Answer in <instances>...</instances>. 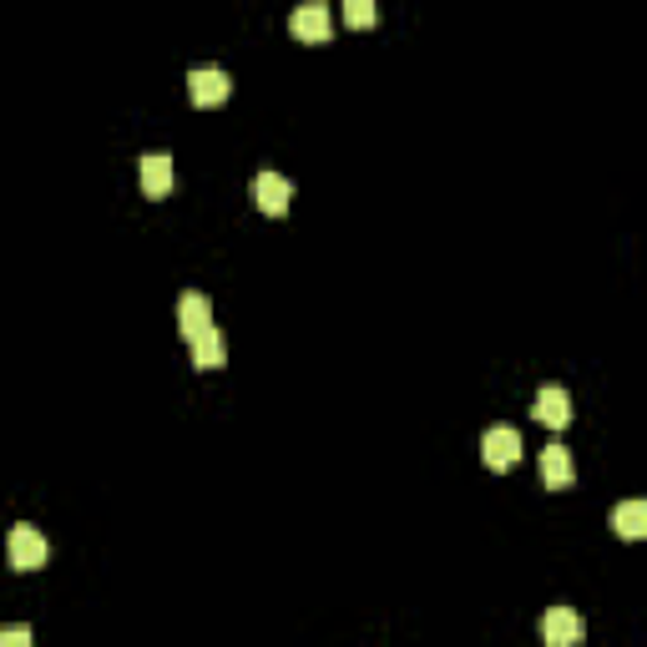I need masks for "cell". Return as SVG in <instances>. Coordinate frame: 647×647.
Returning a JSON list of instances; mask_svg holds the SVG:
<instances>
[{
	"label": "cell",
	"mask_w": 647,
	"mask_h": 647,
	"mask_svg": "<svg viewBox=\"0 0 647 647\" xmlns=\"http://www.w3.org/2000/svg\"><path fill=\"white\" fill-rule=\"evenodd\" d=\"M344 21H350L354 31H370V26L380 21V11H374V0H350V6H344Z\"/></svg>",
	"instance_id": "4fadbf2b"
},
{
	"label": "cell",
	"mask_w": 647,
	"mask_h": 647,
	"mask_svg": "<svg viewBox=\"0 0 647 647\" xmlns=\"http://www.w3.org/2000/svg\"><path fill=\"white\" fill-rule=\"evenodd\" d=\"M193 364H198V370H223V364H228V340H223L218 330H203L198 340H193Z\"/></svg>",
	"instance_id": "8fae6325"
},
{
	"label": "cell",
	"mask_w": 647,
	"mask_h": 647,
	"mask_svg": "<svg viewBox=\"0 0 647 647\" xmlns=\"http://www.w3.org/2000/svg\"><path fill=\"white\" fill-rule=\"evenodd\" d=\"M612 527L623 541H643L647 537V501H623L612 511Z\"/></svg>",
	"instance_id": "7c38bea8"
},
{
	"label": "cell",
	"mask_w": 647,
	"mask_h": 647,
	"mask_svg": "<svg viewBox=\"0 0 647 647\" xmlns=\"http://www.w3.org/2000/svg\"><path fill=\"white\" fill-rule=\"evenodd\" d=\"M481 461L491 465V471H511V465L521 461V430H516V425H491L481 435Z\"/></svg>",
	"instance_id": "3957f363"
},
{
	"label": "cell",
	"mask_w": 647,
	"mask_h": 647,
	"mask_svg": "<svg viewBox=\"0 0 647 647\" xmlns=\"http://www.w3.org/2000/svg\"><path fill=\"white\" fill-rule=\"evenodd\" d=\"M177 330H183V340L193 344L203 330H213V298L208 294H183L177 298Z\"/></svg>",
	"instance_id": "ba28073f"
},
{
	"label": "cell",
	"mask_w": 647,
	"mask_h": 647,
	"mask_svg": "<svg viewBox=\"0 0 647 647\" xmlns=\"http://www.w3.org/2000/svg\"><path fill=\"white\" fill-rule=\"evenodd\" d=\"M6 557H11L16 571H41L46 557H51V541L41 537V527H31V521H16L11 537H6Z\"/></svg>",
	"instance_id": "6da1fadb"
},
{
	"label": "cell",
	"mask_w": 647,
	"mask_h": 647,
	"mask_svg": "<svg viewBox=\"0 0 647 647\" xmlns=\"http://www.w3.org/2000/svg\"><path fill=\"white\" fill-rule=\"evenodd\" d=\"M143 193L147 198H167V193H173V157L167 153L143 157Z\"/></svg>",
	"instance_id": "30bf717a"
},
{
	"label": "cell",
	"mask_w": 647,
	"mask_h": 647,
	"mask_svg": "<svg viewBox=\"0 0 647 647\" xmlns=\"http://www.w3.org/2000/svg\"><path fill=\"white\" fill-rule=\"evenodd\" d=\"M541 486H547V491H571V486H577V461H571V450L561 445V440H551V445L541 450Z\"/></svg>",
	"instance_id": "52a82bcc"
},
{
	"label": "cell",
	"mask_w": 647,
	"mask_h": 647,
	"mask_svg": "<svg viewBox=\"0 0 647 647\" xmlns=\"http://www.w3.org/2000/svg\"><path fill=\"white\" fill-rule=\"evenodd\" d=\"M288 31H294L304 46H324V41H330V31H334L330 6H324V0H308V6H298V11L288 16Z\"/></svg>",
	"instance_id": "5b68a950"
},
{
	"label": "cell",
	"mask_w": 647,
	"mask_h": 647,
	"mask_svg": "<svg viewBox=\"0 0 647 647\" xmlns=\"http://www.w3.org/2000/svg\"><path fill=\"white\" fill-rule=\"evenodd\" d=\"M0 647H31V627H26V623L0 627Z\"/></svg>",
	"instance_id": "5bb4252c"
},
{
	"label": "cell",
	"mask_w": 647,
	"mask_h": 647,
	"mask_svg": "<svg viewBox=\"0 0 647 647\" xmlns=\"http://www.w3.org/2000/svg\"><path fill=\"white\" fill-rule=\"evenodd\" d=\"M253 203L268 213V218H284L288 203H294V183L284 173H258L253 177Z\"/></svg>",
	"instance_id": "8992f818"
},
{
	"label": "cell",
	"mask_w": 647,
	"mask_h": 647,
	"mask_svg": "<svg viewBox=\"0 0 647 647\" xmlns=\"http://www.w3.org/2000/svg\"><path fill=\"white\" fill-rule=\"evenodd\" d=\"M233 81L223 67H193L187 71V97H193V107H218V101H228Z\"/></svg>",
	"instance_id": "277c9868"
},
{
	"label": "cell",
	"mask_w": 647,
	"mask_h": 647,
	"mask_svg": "<svg viewBox=\"0 0 647 647\" xmlns=\"http://www.w3.org/2000/svg\"><path fill=\"white\" fill-rule=\"evenodd\" d=\"M541 637H547V647H581L587 623H581L577 607L557 602V607H547V617H541Z\"/></svg>",
	"instance_id": "7a4b0ae2"
},
{
	"label": "cell",
	"mask_w": 647,
	"mask_h": 647,
	"mask_svg": "<svg viewBox=\"0 0 647 647\" xmlns=\"http://www.w3.org/2000/svg\"><path fill=\"white\" fill-rule=\"evenodd\" d=\"M537 420H541V425H551V430H567L571 425V395H567V384H541Z\"/></svg>",
	"instance_id": "9c48e42d"
}]
</instances>
